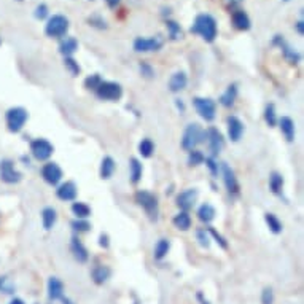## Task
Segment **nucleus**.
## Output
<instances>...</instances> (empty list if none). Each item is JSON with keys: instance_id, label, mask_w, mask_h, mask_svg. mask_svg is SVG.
I'll return each mask as SVG.
<instances>
[{"instance_id": "obj_1", "label": "nucleus", "mask_w": 304, "mask_h": 304, "mask_svg": "<svg viewBox=\"0 0 304 304\" xmlns=\"http://www.w3.org/2000/svg\"><path fill=\"white\" fill-rule=\"evenodd\" d=\"M193 34L201 35L207 43H212L216 38L219 29H216V21L210 15H199L194 19V24L191 26Z\"/></svg>"}, {"instance_id": "obj_2", "label": "nucleus", "mask_w": 304, "mask_h": 304, "mask_svg": "<svg viewBox=\"0 0 304 304\" xmlns=\"http://www.w3.org/2000/svg\"><path fill=\"white\" fill-rule=\"evenodd\" d=\"M204 136H205V133L202 131L199 124H196V123L188 124L185 133H183V137H182V148L187 151L196 150V147L201 142H204Z\"/></svg>"}, {"instance_id": "obj_3", "label": "nucleus", "mask_w": 304, "mask_h": 304, "mask_svg": "<svg viewBox=\"0 0 304 304\" xmlns=\"http://www.w3.org/2000/svg\"><path fill=\"white\" fill-rule=\"evenodd\" d=\"M29 118V113L26 108L23 107H15V108H10L5 115V121H7V126L12 133H19L21 129L24 127L26 121Z\"/></svg>"}, {"instance_id": "obj_4", "label": "nucleus", "mask_w": 304, "mask_h": 304, "mask_svg": "<svg viewBox=\"0 0 304 304\" xmlns=\"http://www.w3.org/2000/svg\"><path fill=\"white\" fill-rule=\"evenodd\" d=\"M69 30V19L62 15H54L48 19L45 26V34L51 38H61L67 34Z\"/></svg>"}, {"instance_id": "obj_5", "label": "nucleus", "mask_w": 304, "mask_h": 304, "mask_svg": "<svg viewBox=\"0 0 304 304\" xmlns=\"http://www.w3.org/2000/svg\"><path fill=\"white\" fill-rule=\"evenodd\" d=\"M193 104L202 119H205V121H213L216 115V105L212 99H209V97H196V99L193 101Z\"/></svg>"}, {"instance_id": "obj_6", "label": "nucleus", "mask_w": 304, "mask_h": 304, "mask_svg": "<svg viewBox=\"0 0 304 304\" xmlns=\"http://www.w3.org/2000/svg\"><path fill=\"white\" fill-rule=\"evenodd\" d=\"M96 94L104 101H118L119 97L123 96V88L118 83L113 81H101V84L97 86Z\"/></svg>"}, {"instance_id": "obj_7", "label": "nucleus", "mask_w": 304, "mask_h": 304, "mask_svg": "<svg viewBox=\"0 0 304 304\" xmlns=\"http://www.w3.org/2000/svg\"><path fill=\"white\" fill-rule=\"evenodd\" d=\"M136 201L139 205H142L145 209V212L148 213V216L151 220H156L158 219V201L151 193L148 191H139L136 194Z\"/></svg>"}, {"instance_id": "obj_8", "label": "nucleus", "mask_w": 304, "mask_h": 304, "mask_svg": "<svg viewBox=\"0 0 304 304\" xmlns=\"http://www.w3.org/2000/svg\"><path fill=\"white\" fill-rule=\"evenodd\" d=\"M30 151L35 159L38 161H47L54 151V147L48 142L47 139H37L30 144Z\"/></svg>"}, {"instance_id": "obj_9", "label": "nucleus", "mask_w": 304, "mask_h": 304, "mask_svg": "<svg viewBox=\"0 0 304 304\" xmlns=\"http://www.w3.org/2000/svg\"><path fill=\"white\" fill-rule=\"evenodd\" d=\"M0 180L5 182V183H10V185L18 183L21 180V172L16 170L13 161L4 159L2 162H0Z\"/></svg>"}, {"instance_id": "obj_10", "label": "nucleus", "mask_w": 304, "mask_h": 304, "mask_svg": "<svg viewBox=\"0 0 304 304\" xmlns=\"http://www.w3.org/2000/svg\"><path fill=\"white\" fill-rule=\"evenodd\" d=\"M162 47V38L161 35L150 37V38H142L139 37L134 41V50L137 53H150V51H158Z\"/></svg>"}, {"instance_id": "obj_11", "label": "nucleus", "mask_w": 304, "mask_h": 304, "mask_svg": "<svg viewBox=\"0 0 304 304\" xmlns=\"http://www.w3.org/2000/svg\"><path fill=\"white\" fill-rule=\"evenodd\" d=\"M204 137L207 139V144H209V148L212 151V155L213 156L220 155V151L225 147V140H223V136H222V133L219 131V129H215V127L207 129Z\"/></svg>"}, {"instance_id": "obj_12", "label": "nucleus", "mask_w": 304, "mask_h": 304, "mask_svg": "<svg viewBox=\"0 0 304 304\" xmlns=\"http://www.w3.org/2000/svg\"><path fill=\"white\" fill-rule=\"evenodd\" d=\"M41 177L50 185H58L62 179V170L56 162H48L41 167Z\"/></svg>"}, {"instance_id": "obj_13", "label": "nucleus", "mask_w": 304, "mask_h": 304, "mask_svg": "<svg viewBox=\"0 0 304 304\" xmlns=\"http://www.w3.org/2000/svg\"><path fill=\"white\" fill-rule=\"evenodd\" d=\"M196 199H198V190L188 188L185 191H182L177 196V205L182 209V212H188L190 209H193V205L196 204Z\"/></svg>"}, {"instance_id": "obj_14", "label": "nucleus", "mask_w": 304, "mask_h": 304, "mask_svg": "<svg viewBox=\"0 0 304 304\" xmlns=\"http://www.w3.org/2000/svg\"><path fill=\"white\" fill-rule=\"evenodd\" d=\"M222 173H223V182H225L226 190L233 194H237L239 193V183H237V179L234 176V170L228 164H222Z\"/></svg>"}, {"instance_id": "obj_15", "label": "nucleus", "mask_w": 304, "mask_h": 304, "mask_svg": "<svg viewBox=\"0 0 304 304\" xmlns=\"http://www.w3.org/2000/svg\"><path fill=\"white\" fill-rule=\"evenodd\" d=\"M228 134H230V139L233 142H239L244 134V124L239 118L236 116H230L228 118Z\"/></svg>"}, {"instance_id": "obj_16", "label": "nucleus", "mask_w": 304, "mask_h": 304, "mask_svg": "<svg viewBox=\"0 0 304 304\" xmlns=\"http://www.w3.org/2000/svg\"><path fill=\"white\" fill-rule=\"evenodd\" d=\"M56 194L61 201H73L77 198V187L73 182H66L56 190Z\"/></svg>"}, {"instance_id": "obj_17", "label": "nucleus", "mask_w": 304, "mask_h": 304, "mask_svg": "<svg viewBox=\"0 0 304 304\" xmlns=\"http://www.w3.org/2000/svg\"><path fill=\"white\" fill-rule=\"evenodd\" d=\"M70 250L77 259L78 263H86L88 262V250H86V247L80 242V239L77 237H72V242H70Z\"/></svg>"}, {"instance_id": "obj_18", "label": "nucleus", "mask_w": 304, "mask_h": 304, "mask_svg": "<svg viewBox=\"0 0 304 304\" xmlns=\"http://www.w3.org/2000/svg\"><path fill=\"white\" fill-rule=\"evenodd\" d=\"M231 19H233V24L236 29H239V30L250 29V18H248V15L244 12V10H236V12H233Z\"/></svg>"}, {"instance_id": "obj_19", "label": "nucleus", "mask_w": 304, "mask_h": 304, "mask_svg": "<svg viewBox=\"0 0 304 304\" xmlns=\"http://www.w3.org/2000/svg\"><path fill=\"white\" fill-rule=\"evenodd\" d=\"M48 296L53 301L61 299L64 296V285L58 277H50V280H48Z\"/></svg>"}, {"instance_id": "obj_20", "label": "nucleus", "mask_w": 304, "mask_h": 304, "mask_svg": "<svg viewBox=\"0 0 304 304\" xmlns=\"http://www.w3.org/2000/svg\"><path fill=\"white\" fill-rule=\"evenodd\" d=\"M279 126H280L282 134L285 136L288 142H293V140H295V123H293V119L290 116H282L279 119Z\"/></svg>"}, {"instance_id": "obj_21", "label": "nucleus", "mask_w": 304, "mask_h": 304, "mask_svg": "<svg viewBox=\"0 0 304 304\" xmlns=\"http://www.w3.org/2000/svg\"><path fill=\"white\" fill-rule=\"evenodd\" d=\"M187 83H188L187 75L183 72H177V73H173L169 80V90L172 93H179V91L187 88Z\"/></svg>"}, {"instance_id": "obj_22", "label": "nucleus", "mask_w": 304, "mask_h": 304, "mask_svg": "<svg viewBox=\"0 0 304 304\" xmlns=\"http://www.w3.org/2000/svg\"><path fill=\"white\" fill-rule=\"evenodd\" d=\"M77 50H78V41L75 40L73 37H66V38L61 41V45H59L61 54H64L66 58H70Z\"/></svg>"}, {"instance_id": "obj_23", "label": "nucleus", "mask_w": 304, "mask_h": 304, "mask_svg": "<svg viewBox=\"0 0 304 304\" xmlns=\"http://www.w3.org/2000/svg\"><path fill=\"white\" fill-rule=\"evenodd\" d=\"M56 220H58V215H56V210L53 207H45L41 212V223H43V228L48 231L51 228L56 225Z\"/></svg>"}, {"instance_id": "obj_24", "label": "nucleus", "mask_w": 304, "mask_h": 304, "mask_svg": "<svg viewBox=\"0 0 304 304\" xmlns=\"http://www.w3.org/2000/svg\"><path fill=\"white\" fill-rule=\"evenodd\" d=\"M115 169H116V164H115L113 158L105 156V158L102 159V164H101V177L105 179V180L110 179V177L113 176Z\"/></svg>"}, {"instance_id": "obj_25", "label": "nucleus", "mask_w": 304, "mask_h": 304, "mask_svg": "<svg viewBox=\"0 0 304 304\" xmlns=\"http://www.w3.org/2000/svg\"><path fill=\"white\" fill-rule=\"evenodd\" d=\"M236 96H237V88H236V84H230L226 88V91L222 94V97H220V104L223 105V107H231L233 104H234V101H236Z\"/></svg>"}, {"instance_id": "obj_26", "label": "nucleus", "mask_w": 304, "mask_h": 304, "mask_svg": "<svg viewBox=\"0 0 304 304\" xmlns=\"http://www.w3.org/2000/svg\"><path fill=\"white\" fill-rule=\"evenodd\" d=\"M93 280L96 282V284H104V282H107V279L110 277V269H108L107 266H96L93 269Z\"/></svg>"}, {"instance_id": "obj_27", "label": "nucleus", "mask_w": 304, "mask_h": 304, "mask_svg": "<svg viewBox=\"0 0 304 304\" xmlns=\"http://www.w3.org/2000/svg\"><path fill=\"white\" fill-rule=\"evenodd\" d=\"M173 225H176V228H179V230H182V231H188L190 226H191V219H190L188 212H180L173 216Z\"/></svg>"}, {"instance_id": "obj_28", "label": "nucleus", "mask_w": 304, "mask_h": 304, "mask_svg": "<svg viewBox=\"0 0 304 304\" xmlns=\"http://www.w3.org/2000/svg\"><path fill=\"white\" fill-rule=\"evenodd\" d=\"M72 212L75 213V216L80 220H86L91 215V209L88 204L84 202H73L72 204Z\"/></svg>"}, {"instance_id": "obj_29", "label": "nucleus", "mask_w": 304, "mask_h": 304, "mask_svg": "<svg viewBox=\"0 0 304 304\" xmlns=\"http://www.w3.org/2000/svg\"><path fill=\"white\" fill-rule=\"evenodd\" d=\"M198 216H199L201 222L210 223L215 219V209L212 207L210 204H204V205H201L199 210H198Z\"/></svg>"}, {"instance_id": "obj_30", "label": "nucleus", "mask_w": 304, "mask_h": 304, "mask_svg": "<svg viewBox=\"0 0 304 304\" xmlns=\"http://www.w3.org/2000/svg\"><path fill=\"white\" fill-rule=\"evenodd\" d=\"M129 176H131V182L137 183L142 177V164L139 162V159L133 158L131 159V164H129Z\"/></svg>"}, {"instance_id": "obj_31", "label": "nucleus", "mask_w": 304, "mask_h": 304, "mask_svg": "<svg viewBox=\"0 0 304 304\" xmlns=\"http://www.w3.org/2000/svg\"><path fill=\"white\" fill-rule=\"evenodd\" d=\"M169 248H170V242L167 241V239H159L156 247H155V258L162 259L169 253Z\"/></svg>"}, {"instance_id": "obj_32", "label": "nucleus", "mask_w": 304, "mask_h": 304, "mask_svg": "<svg viewBox=\"0 0 304 304\" xmlns=\"http://www.w3.org/2000/svg\"><path fill=\"white\" fill-rule=\"evenodd\" d=\"M269 187H271V190H273V193L279 194L280 190L284 188V177H282L280 173H277V172L271 173V177H269Z\"/></svg>"}, {"instance_id": "obj_33", "label": "nucleus", "mask_w": 304, "mask_h": 304, "mask_svg": "<svg viewBox=\"0 0 304 304\" xmlns=\"http://www.w3.org/2000/svg\"><path fill=\"white\" fill-rule=\"evenodd\" d=\"M153 151H155V144L151 142L150 139H144L142 142L139 144V153L144 158H150L153 155Z\"/></svg>"}, {"instance_id": "obj_34", "label": "nucleus", "mask_w": 304, "mask_h": 304, "mask_svg": "<svg viewBox=\"0 0 304 304\" xmlns=\"http://www.w3.org/2000/svg\"><path fill=\"white\" fill-rule=\"evenodd\" d=\"M265 220H266V223L269 226V230L273 231L274 234H279L282 231V223H280V220L277 219L274 213H266Z\"/></svg>"}, {"instance_id": "obj_35", "label": "nucleus", "mask_w": 304, "mask_h": 304, "mask_svg": "<svg viewBox=\"0 0 304 304\" xmlns=\"http://www.w3.org/2000/svg\"><path fill=\"white\" fill-rule=\"evenodd\" d=\"M167 30H169V37L172 40H180L183 37V32L176 21H167Z\"/></svg>"}, {"instance_id": "obj_36", "label": "nucleus", "mask_w": 304, "mask_h": 304, "mask_svg": "<svg viewBox=\"0 0 304 304\" xmlns=\"http://www.w3.org/2000/svg\"><path fill=\"white\" fill-rule=\"evenodd\" d=\"M280 47H284L282 50H284V54H285V58L291 62V64H298L299 62V59H301V56H299V53L298 51H295V50H291V48H288V47H285L284 45V41L280 43Z\"/></svg>"}, {"instance_id": "obj_37", "label": "nucleus", "mask_w": 304, "mask_h": 304, "mask_svg": "<svg viewBox=\"0 0 304 304\" xmlns=\"http://www.w3.org/2000/svg\"><path fill=\"white\" fill-rule=\"evenodd\" d=\"M204 161H205V158H204V155L201 153V151H198V150L190 151V156H188V164H190V166L202 164Z\"/></svg>"}, {"instance_id": "obj_38", "label": "nucleus", "mask_w": 304, "mask_h": 304, "mask_svg": "<svg viewBox=\"0 0 304 304\" xmlns=\"http://www.w3.org/2000/svg\"><path fill=\"white\" fill-rule=\"evenodd\" d=\"M265 119H266V123L269 124V126H274L276 124V112H274V105L273 104H269L268 107H266V110H265Z\"/></svg>"}, {"instance_id": "obj_39", "label": "nucleus", "mask_w": 304, "mask_h": 304, "mask_svg": "<svg viewBox=\"0 0 304 304\" xmlns=\"http://www.w3.org/2000/svg\"><path fill=\"white\" fill-rule=\"evenodd\" d=\"M72 228L75 231H78V233H86V231H90V228H91V225L86 222V220H80V219H77V220H73L72 222Z\"/></svg>"}, {"instance_id": "obj_40", "label": "nucleus", "mask_w": 304, "mask_h": 304, "mask_svg": "<svg viewBox=\"0 0 304 304\" xmlns=\"http://www.w3.org/2000/svg\"><path fill=\"white\" fill-rule=\"evenodd\" d=\"M64 64H66V67L69 69V72H70L72 75H78V73H80V66H78V62L75 61V59L66 58V59H64Z\"/></svg>"}, {"instance_id": "obj_41", "label": "nucleus", "mask_w": 304, "mask_h": 304, "mask_svg": "<svg viewBox=\"0 0 304 304\" xmlns=\"http://www.w3.org/2000/svg\"><path fill=\"white\" fill-rule=\"evenodd\" d=\"M101 77L99 75H91V77H88L86 78V81H84V84H86V88L88 90H93V91H96L97 90V86L101 84Z\"/></svg>"}, {"instance_id": "obj_42", "label": "nucleus", "mask_w": 304, "mask_h": 304, "mask_svg": "<svg viewBox=\"0 0 304 304\" xmlns=\"http://www.w3.org/2000/svg\"><path fill=\"white\" fill-rule=\"evenodd\" d=\"M262 302H263V304H273V302H274V291H273V288L268 287V288L263 290Z\"/></svg>"}, {"instance_id": "obj_43", "label": "nucleus", "mask_w": 304, "mask_h": 304, "mask_svg": "<svg viewBox=\"0 0 304 304\" xmlns=\"http://www.w3.org/2000/svg\"><path fill=\"white\" fill-rule=\"evenodd\" d=\"M198 241L202 247H209L210 245V237L207 234V231L205 230H199L198 231Z\"/></svg>"}, {"instance_id": "obj_44", "label": "nucleus", "mask_w": 304, "mask_h": 304, "mask_svg": "<svg viewBox=\"0 0 304 304\" xmlns=\"http://www.w3.org/2000/svg\"><path fill=\"white\" fill-rule=\"evenodd\" d=\"M47 16H48V7L45 4H40L35 8V18L37 19H45Z\"/></svg>"}, {"instance_id": "obj_45", "label": "nucleus", "mask_w": 304, "mask_h": 304, "mask_svg": "<svg viewBox=\"0 0 304 304\" xmlns=\"http://www.w3.org/2000/svg\"><path fill=\"white\" fill-rule=\"evenodd\" d=\"M244 0H223V5L230 10V12H236L237 7H241Z\"/></svg>"}, {"instance_id": "obj_46", "label": "nucleus", "mask_w": 304, "mask_h": 304, "mask_svg": "<svg viewBox=\"0 0 304 304\" xmlns=\"http://www.w3.org/2000/svg\"><path fill=\"white\" fill-rule=\"evenodd\" d=\"M209 233H210V234H212V236H213V237L216 239V242H219V244H220V245H222L223 248H226V247H228V244L225 242V239H223V237H222V236H220L219 233H216L215 230H212V228H209Z\"/></svg>"}, {"instance_id": "obj_47", "label": "nucleus", "mask_w": 304, "mask_h": 304, "mask_svg": "<svg viewBox=\"0 0 304 304\" xmlns=\"http://www.w3.org/2000/svg\"><path fill=\"white\" fill-rule=\"evenodd\" d=\"M205 164H207V166L210 167V170H212L213 176H216V173H219V164H215V161H213L212 158L205 159Z\"/></svg>"}, {"instance_id": "obj_48", "label": "nucleus", "mask_w": 304, "mask_h": 304, "mask_svg": "<svg viewBox=\"0 0 304 304\" xmlns=\"http://www.w3.org/2000/svg\"><path fill=\"white\" fill-rule=\"evenodd\" d=\"M140 70H142V73H145V77H153V70H151V67L150 66H147V64H142L140 66Z\"/></svg>"}, {"instance_id": "obj_49", "label": "nucleus", "mask_w": 304, "mask_h": 304, "mask_svg": "<svg viewBox=\"0 0 304 304\" xmlns=\"http://www.w3.org/2000/svg\"><path fill=\"white\" fill-rule=\"evenodd\" d=\"M102 247H108V237H107V234H101V242H99Z\"/></svg>"}, {"instance_id": "obj_50", "label": "nucleus", "mask_w": 304, "mask_h": 304, "mask_svg": "<svg viewBox=\"0 0 304 304\" xmlns=\"http://www.w3.org/2000/svg\"><path fill=\"white\" fill-rule=\"evenodd\" d=\"M296 30H298L299 35L304 34V23H302V21H298V23H296Z\"/></svg>"}, {"instance_id": "obj_51", "label": "nucleus", "mask_w": 304, "mask_h": 304, "mask_svg": "<svg viewBox=\"0 0 304 304\" xmlns=\"http://www.w3.org/2000/svg\"><path fill=\"white\" fill-rule=\"evenodd\" d=\"M105 2H107V5L110 7V8H115L119 4V0H105Z\"/></svg>"}, {"instance_id": "obj_52", "label": "nucleus", "mask_w": 304, "mask_h": 304, "mask_svg": "<svg viewBox=\"0 0 304 304\" xmlns=\"http://www.w3.org/2000/svg\"><path fill=\"white\" fill-rule=\"evenodd\" d=\"M10 304H24V302H23V299H13Z\"/></svg>"}, {"instance_id": "obj_53", "label": "nucleus", "mask_w": 304, "mask_h": 304, "mask_svg": "<svg viewBox=\"0 0 304 304\" xmlns=\"http://www.w3.org/2000/svg\"><path fill=\"white\" fill-rule=\"evenodd\" d=\"M285 2H288V0H285Z\"/></svg>"}]
</instances>
